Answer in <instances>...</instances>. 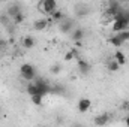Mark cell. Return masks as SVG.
Here are the masks:
<instances>
[{"label": "cell", "mask_w": 129, "mask_h": 127, "mask_svg": "<svg viewBox=\"0 0 129 127\" xmlns=\"http://www.w3.org/2000/svg\"><path fill=\"white\" fill-rule=\"evenodd\" d=\"M24 20H26V15H24L21 11H20L17 15H14V17H12V21H14V24H21Z\"/></svg>", "instance_id": "obj_17"}, {"label": "cell", "mask_w": 129, "mask_h": 127, "mask_svg": "<svg viewBox=\"0 0 129 127\" xmlns=\"http://www.w3.org/2000/svg\"><path fill=\"white\" fill-rule=\"evenodd\" d=\"M27 93H29V96H33V94H38V93H39L38 85L35 84V81H30V82H29V85H27Z\"/></svg>", "instance_id": "obj_14"}, {"label": "cell", "mask_w": 129, "mask_h": 127, "mask_svg": "<svg viewBox=\"0 0 129 127\" xmlns=\"http://www.w3.org/2000/svg\"><path fill=\"white\" fill-rule=\"evenodd\" d=\"M77 67H78V70H80L83 75H87V73L90 72V64L87 63L86 60H81V58H80V60L77 61Z\"/></svg>", "instance_id": "obj_6"}, {"label": "cell", "mask_w": 129, "mask_h": 127, "mask_svg": "<svg viewBox=\"0 0 129 127\" xmlns=\"http://www.w3.org/2000/svg\"><path fill=\"white\" fill-rule=\"evenodd\" d=\"M50 17H51L50 20H53V21H62V20H63V12H62V11H59V9H56Z\"/></svg>", "instance_id": "obj_16"}, {"label": "cell", "mask_w": 129, "mask_h": 127, "mask_svg": "<svg viewBox=\"0 0 129 127\" xmlns=\"http://www.w3.org/2000/svg\"><path fill=\"white\" fill-rule=\"evenodd\" d=\"M38 8L45 15H51L56 9H59L57 8V0H39Z\"/></svg>", "instance_id": "obj_1"}, {"label": "cell", "mask_w": 129, "mask_h": 127, "mask_svg": "<svg viewBox=\"0 0 129 127\" xmlns=\"http://www.w3.org/2000/svg\"><path fill=\"white\" fill-rule=\"evenodd\" d=\"M35 43H36V40H35V37H32V36H24L23 40H21V45L26 49H32L33 46H35Z\"/></svg>", "instance_id": "obj_8"}, {"label": "cell", "mask_w": 129, "mask_h": 127, "mask_svg": "<svg viewBox=\"0 0 129 127\" xmlns=\"http://www.w3.org/2000/svg\"><path fill=\"white\" fill-rule=\"evenodd\" d=\"M50 26V18H39V20H35L33 23V30L35 32H45Z\"/></svg>", "instance_id": "obj_4"}, {"label": "cell", "mask_w": 129, "mask_h": 127, "mask_svg": "<svg viewBox=\"0 0 129 127\" xmlns=\"http://www.w3.org/2000/svg\"><path fill=\"white\" fill-rule=\"evenodd\" d=\"M83 37H84V32H83L81 29H74V30L71 32V39H72L74 42L83 40Z\"/></svg>", "instance_id": "obj_10"}, {"label": "cell", "mask_w": 129, "mask_h": 127, "mask_svg": "<svg viewBox=\"0 0 129 127\" xmlns=\"http://www.w3.org/2000/svg\"><path fill=\"white\" fill-rule=\"evenodd\" d=\"M117 34H119V37L123 40V43L129 40V29H128V30H122V32H117Z\"/></svg>", "instance_id": "obj_20"}, {"label": "cell", "mask_w": 129, "mask_h": 127, "mask_svg": "<svg viewBox=\"0 0 129 127\" xmlns=\"http://www.w3.org/2000/svg\"><path fill=\"white\" fill-rule=\"evenodd\" d=\"M107 67H108V70H111V72H117V70H119V69H120L122 66L117 63V61H116L114 58H113V60H111L110 63L107 64Z\"/></svg>", "instance_id": "obj_18"}, {"label": "cell", "mask_w": 129, "mask_h": 127, "mask_svg": "<svg viewBox=\"0 0 129 127\" xmlns=\"http://www.w3.org/2000/svg\"><path fill=\"white\" fill-rule=\"evenodd\" d=\"M20 11H21V9H20L18 5H12V6L8 9V15H9V17H14V15H17Z\"/></svg>", "instance_id": "obj_19"}, {"label": "cell", "mask_w": 129, "mask_h": 127, "mask_svg": "<svg viewBox=\"0 0 129 127\" xmlns=\"http://www.w3.org/2000/svg\"><path fill=\"white\" fill-rule=\"evenodd\" d=\"M123 109H125L126 112H129V102H125V103H123Z\"/></svg>", "instance_id": "obj_23"}, {"label": "cell", "mask_w": 129, "mask_h": 127, "mask_svg": "<svg viewBox=\"0 0 129 127\" xmlns=\"http://www.w3.org/2000/svg\"><path fill=\"white\" fill-rule=\"evenodd\" d=\"M110 123V115L108 114H102V115H96L95 118V124L96 126H105Z\"/></svg>", "instance_id": "obj_9"}, {"label": "cell", "mask_w": 129, "mask_h": 127, "mask_svg": "<svg viewBox=\"0 0 129 127\" xmlns=\"http://www.w3.org/2000/svg\"><path fill=\"white\" fill-rule=\"evenodd\" d=\"M30 99H32V103L33 105H36V106H39V105H42V102H44V96L42 94H33L30 96Z\"/></svg>", "instance_id": "obj_15"}, {"label": "cell", "mask_w": 129, "mask_h": 127, "mask_svg": "<svg viewBox=\"0 0 129 127\" xmlns=\"http://www.w3.org/2000/svg\"><path fill=\"white\" fill-rule=\"evenodd\" d=\"M5 45H6V40L0 37V49H3V48H5Z\"/></svg>", "instance_id": "obj_22"}, {"label": "cell", "mask_w": 129, "mask_h": 127, "mask_svg": "<svg viewBox=\"0 0 129 127\" xmlns=\"http://www.w3.org/2000/svg\"><path fill=\"white\" fill-rule=\"evenodd\" d=\"M20 75H21V78L23 79H26V81H35V78H36V69L33 67L32 64L29 63H24L20 66Z\"/></svg>", "instance_id": "obj_2"}, {"label": "cell", "mask_w": 129, "mask_h": 127, "mask_svg": "<svg viewBox=\"0 0 129 127\" xmlns=\"http://www.w3.org/2000/svg\"><path fill=\"white\" fill-rule=\"evenodd\" d=\"M60 70H62V67H60L59 64H54V66L51 67V73H54V75H57V73H60Z\"/></svg>", "instance_id": "obj_21"}, {"label": "cell", "mask_w": 129, "mask_h": 127, "mask_svg": "<svg viewBox=\"0 0 129 127\" xmlns=\"http://www.w3.org/2000/svg\"><path fill=\"white\" fill-rule=\"evenodd\" d=\"M90 106H92V100H90V99H87V97H81V99L78 100V103H77L78 112H81V114L87 112V111L90 109Z\"/></svg>", "instance_id": "obj_5"}, {"label": "cell", "mask_w": 129, "mask_h": 127, "mask_svg": "<svg viewBox=\"0 0 129 127\" xmlns=\"http://www.w3.org/2000/svg\"><path fill=\"white\" fill-rule=\"evenodd\" d=\"M129 29V23L126 20L120 18V20H113L111 21V30L113 32H122V30H128Z\"/></svg>", "instance_id": "obj_3"}, {"label": "cell", "mask_w": 129, "mask_h": 127, "mask_svg": "<svg viewBox=\"0 0 129 127\" xmlns=\"http://www.w3.org/2000/svg\"><path fill=\"white\" fill-rule=\"evenodd\" d=\"M123 123H125V126H128V127H129V115L126 117V118H125V120H123Z\"/></svg>", "instance_id": "obj_24"}, {"label": "cell", "mask_w": 129, "mask_h": 127, "mask_svg": "<svg viewBox=\"0 0 129 127\" xmlns=\"http://www.w3.org/2000/svg\"><path fill=\"white\" fill-rule=\"evenodd\" d=\"M77 55H78V51L77 49H69L64 54V61H72L74 58H77Z\"/></svg>", "instance_id": "obj_13"}, {"label": "cell", "mask_w": 129, "mask_h": 127, "mask_svg": "<svg viewBox=\"0 0 129 127\" xmlns=\"http://www.w3.org/2000/svg\"><path fill=\"white\" fill-rule=\"evenodd\" d=\"M108 42H110L113 46H116V48H119V46H122V45H123V40L119 37V34H117V33H116V34H113V36L110 37V40H108Z\"/></svg>", "instance_id": "obj_12"}, {"label": "cell", "mask_w": 129, "mask_h": 127, "mask_svg": "<svg viewBox=\"0 0 129 127\" xmlns=\"http://www.w3.org/2000/svg\"><path fill=\"white\" fill-rule=\"evenodd\" d=\"M75 27H74V23L71 21V20H62V24H60V30L64 33H71L74 30Z\"/></svg>", "instance_id": "obj_7"}, {"label": "cell", "mask_w": 129, "mask_h": 127, "mask_svg": "<svg viewBox=\"0 0 129 127\" xmlns=\"http://www.w3.org/2000/svg\"><path fill=\"white\" fill-rule=\"evenodd\" d=\"M122 2H126V3H129V0H122Z\"/></svg>", "instance_id": "obj_25"}, {"label": "cell", "mask_w": 129, "mask_h": 127, "mask_svg": "<svg viewBox=\"0 0 129 127\" xmlns=\"http://www.w3.org/2000/svg\"><path fill=\"white\" fill-rule=\"evenodd\" d=\"M114 60L120 64V66H125L126 64V57H125V54L122 51H116L114 52Z\"/></svg>", "instance_id": "obj_11"}]
</instances>
